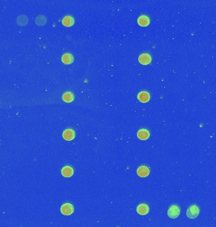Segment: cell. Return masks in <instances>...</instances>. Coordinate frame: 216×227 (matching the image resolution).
<instances>
[{
  "label": "cell",
  "instance_id": "2",
  "mask_svg": "<svg viewBox=\"0 0 216 227\" xmlns=\"http://www.w3.org/2000/svg\"><path fill=\"white\" fill-rule=\"evenodd\" d=\"M180 214V209L177 205H172L168 209V215L172 219H175L179 216Z\"/></svg>",
  "mask_w": 216,
  "mask_h": 227
},
{
  "label": "cell",
  "instance_id": "9",
  "mask_svg": "<svg viewBox=\"0 0 216 227\" xmlns=\"http://www.w3.org/2000/svg\"><path fill=\"white\" fill-rule=\"evenodd\" d=\"M149 136H150V133L145 129H142L138 131V132L137 133L138 138L142 140L147 139L149 138Z\"/></svg>",
  "mask_w": 216,
  "mask_h": 227
},
{
  "label": "cell",
  "instance_id": "5",
  "mask_svg": "<svg viewBox=\"0 0 216 227\" xmlns=\"http://www.w3.org/2000/svg\"><path fill=\"white\" fill-rule=\"evenodd\" d=\"M138 61H139V62L141 64L146 65V64H148L151 62L152 58L150 55L145 53V54H142L140 55L139 58H138Z\"/></svg>",
  "mask_w": 216,
  "mask_h": 227
},
{
  "label": "cell",
  "instance_id": "7",
  "mask_svg": "<svg viewBox=\"0 0 216 227\" xmlns=\"http://www.w3.org/2000/svg\"><path fill=\"white\" fill-rule=\"evenodd\" d=\"M137 213L141 215H145L149 211L148 206L145 204H139L137 208Z\"/></svg>",
  "mask_w": 216,
  "mask_h": 227
},
{
  "label": "cell",
  "instance_id": "14",
  "mask_svg": "<svg viewBox=\"0 0 216 227\" xmlns=\"http://www.w3.org/2000/svg\"><path fill=\"white\" fill-rule=\"evenodd\" d=\"M62 99H63V100L65 101V102L70 103V102H71L72 101L74 100V95L73 93L70 92H65L63 95Z\"/></svg>",
  "mask_w": 216,
  "mask_h": 227
},
{
  "label": "cell",
  "instance_id": "11",
  "mask_svg": "<svg viewBox=\"0 0 216 227\" xmlns=\"http://www.w3.org/2000/svg\"><path fill=\"white\" fill-rule=\"evenodd\" d=\"M138 23L142 27H146L150 23V20L145 15H142L138 19Z\"/></svg>",
  "mask_w": 216,
  "mask_h": 227
},
{
  "label": "cell",
  "instance_id": "15",
  "mask_svg": "<svg viewBox=\"0 0 216 227\" xmlns=\"http://www.w3.org/2000/svg\"><path fill=\"white\" fill-rule=\"evenodd\" d=\"M17 23L21 26H24V25H25L27 22H28V18L27 17L25 16V15H21V16H19L17 18Z\"/></svg>",
  "mask_w": 216,
  "mask_h": 227
},
{
  "label": "cell",
  "instance_id": "3",
  "mask_svg": "<svg viewBox=\"0 0 216 227\" xmlns=\"http://www.w3.org/2000/svg\"><path fill=\"white\" fill-rule=\"evenodd\" d=\"M61 212L64 215H70L73 213L74 208L70 203H65L61 207Z\"/></svg>",
  "mask_w": 216,
  "mask_h": 227
},
{
  "label": "cell",
  "instance_id": "8",
  "mask_svg": "<svg viewBox=\"0 0 216 227\" xmlns=\"http://www.w3.org/2000/svg\"><path fill=\"white\" fill-rule=\"evenodd\" d=\"M61 174L65 177H70L73 174V170L70 166H65L61 170Z\"/></svg>",
  "mask_w": 216,
  "mask_h": 227
},
{
  "label": "cell",
  "instance_id": "16",
  "mask_svg": "<svg viewBox=\"0 0 216 227\" xmlns=\"http://www.w3.org/2000/svg\"><path fill=\"white\" fill-rule=\"evenodd\" d=\"M46 22V18L44 16H43V15H39V16H38L35 19V23L39 25H44Z\"/></svg>",
  "mask_w": 216,
  "mask_h": 227
},
{
  "label": "cell",
  "instance_id": "6",
  "mask_svg": "<svg viewBox=\"0 0 216 227\" xmlns=\"http://www.w3.org/2000/svg\"><path fill=\"white\" fill-rule=\"evenodd\" d=\"M150 173V171L148 167L145 166H140L137 169V174L141 177H146Z\"/></svg>",
  "mask_w": 216,
  "mask_h": 227
},
{
  "label": "cell",
  "instance_id": "4",
  "mask_svg": "<svg viewBox=\"0 0 216 227\" xmlns=\"http://www.w3.org/2000/svg\"><path fill=\"white\" fill-rule=\"evenodd\" d=\"M63 137L65 140L71 141L75 137V133L73 129H68L63 131Z\"/></svg>",
  "mask_w": 216,
  "mask_h": 227
},
{
  "label": "cell",
  "instance_id": "13",
  "mask_svg": "<svg viewBox=\"0 0 216 227\" xmlns=\"http://www.w3.org/2000/svg\"><path fill=\"white\" fill-rule=\"evenodd\" d=\"M62 23L66 27H71L74 24V19L71 16H66L63 18Z\"/></svg>",
  "mask_w": 216,
  "mask_h": 227
},
{
  "label": "cell",
  "instance_id": "1",
  "mask_svg": "<svg viewBox=\"0 0 216 227\" xmlns=\"http://www.w3.org/2000/svg\"><path fill=\"white\" fill-rule=\"evenodd\" d=\"M200 213V209L195 204L190 206L187 211V215L190 219L196 218L198 216Z\"/></svg>",
  "mask_w": 216,
  "mask_h": 227
},
{
  "label": "cell",
  "instance_id": "12",
  "mask_svg": "<svg viewBox=\"0 0 216 227\" xmlns=\"http://www.w3.org/2000/svg\"><path fill=\"white\" fill-rule=\"evenodd\" d=\"M61 59H62V61L64 64H69L73 63V57L71 54L66 53L63 55L62 58H61Z\"/></svg>",
  "mask_w": 216,
  "mask_h": 227
},
{
  "label": "cell",
  "instance_id": "10",
  "mask_svg": "<svg viewBox=\"0 0 216 227\" xmlns=\"http://www.w3.org/2000/svg\"><path fill=\"white\" fill-rule=\"evenodd\" d=\"M138 99L141 102L146 103L150 100V95L147 92H142L138 93Z\"/></svg>",
  "mask_w": 216,
  "mask_h": 227
}]
</instances>
